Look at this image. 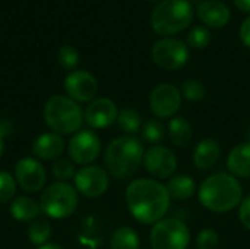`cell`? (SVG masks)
Here are the masks:
<instances>
[{
    "label": "cell",
    "instance_id": "obj_13",
    "mask_svg": "<svg viewBox=\"0 0 250 249\" xmlns=\"http://www.w3.org/2000/svg\"><path fill=\"white\" fill-rule=\"evenodd\" d=\"M69 98L76 103H91L98 92V82L95 76L86 70H72L63 82Z\"/></svg>",
    "mask_w": 250,
    "mask_h": 249
},
{
    "label": "cell",
    "instance_id": "obj_4",
    "mask_svg": "<svg viewBox=\"0 0 250 249\" xmlns=\"http://www.w3.org/2000/svg\"><path fill=\"white\" fill-rule=\"evenodd\" d=\"M45 125L59 135H70L81 131L85 119L83 110L79 103L73 101L67 95H53L50 97L42 110Z\"/></svg>",
    "mask_w": 250,
    "mask_h": 249
},
{
    "label": "cell",
    "instance_id": "obj_23",
    "mask_svg": "<svg viewBox=\"0 0 250 249\" xmlns=\"http://www.w3.org/2000/svg\"><path fill=\"white\" fill-rule=\"evenodd\" d=\"M141 239L136 230L132 227H119L111 239H110V249H139Z\"/></svg>",
    "mask_w": 250,
    "mask_h": 249
},
{
    "label": "cell",
    "instance_id": "obj_16",
    "mask_svg": "<svg viewBox=\"0 0 250 249\" xmlns=\"http://www.w3.org/2000/svg\"><path fill=\"white\" fill-rule=\"evenodd\" d=\"M64 151V141L62 135L45 132L38 135L32 142V153L41 160H57Z\"/></svg>",
    "mask_w": 250,
    "mask_h": 249
},
{
    "label": "cell",
    "instance_id": "obj_31",
    "mask_svg": "<svg viewBox=\"0 0 250 249\" xmlns=\"http://www.w3.org/2000/svg\"><path fill=\"white\" fill-rule=\"evenodd\" d=\"M57 60L62 65V68L73 70L79 65V53L72 45H62L57 53Z\"/></svg>",
    "mask_w": 250,
    "mask_h": 249
},
{
    "label": "cell",
    "instance_id": "obj_33",
    "mask_svg": "<svg viewBox=\"0 0 250 249\" xmlns=\"http://www.w3.org/2000/svg\"><path fill=\"white\" fill-rule=\"evenodd\" d=\"M239 220L245 229L250 230V195L242 200L239 205Z\"/></svg>",
    "mask_w": 250,
    "mask_h": 249
},
{
    "label": "cell",
    "instance_id": "obj_5",
    "mask_svg": "<svg viewBox=\"0 0 250 249\" xmlns=\"http://www.w3.org/2000/svg\"><path fill=\"white\" fill-rule=\"evenodd\" d=\"M193 19L189 0H161L151 15L152 29L160 35H174L186 29Z\"/></svg>",
    "mask_w": 250,
    "mask_h": 249
},
{
    "label": "cell",
    "instance_id": "obj_17",
    "mask_svg": "<svg viewBox=\"0 0 250 249\" xmlns=\"http://www.w3.org/2000/svg\"><path fill=\"white\" fill-rule=\"evenodd\" d=\"M199 19L211 28H221L230 21V9L220 0H205L198 6Z\"/></svg>",
    "mask_w": 250,
    "mask_h": 249
},
{
    "label": "cell",
    "instance_id": "obj_18",
    "mask_svg": "<svg viewBox=\"0 0 250 249\" xmlns=\"http://www.w3.org/2000/svg\"><path fill=\"white\" fill-rule=\"evenodd\" d=\"M220 144L212 138H205L199 141L193 150V164L199 170H208L220 160Z\"/></svg>",
    "mask_w": 250,
    "mask_h": 249
},
{
    "label": "cell",
    "instance_id": "obj_28",
    "mask_svg": "<svg viewBox=\"0 0 250 249\" xmlns=\"http://www.w3.org/2000/svg\"><path fill=\"white\" fill-rule=\"evenodd\" d=\"M182 95L188 101L198 103V101L205 98L207 90H205V85L201 81H198V79H188L182 85Z\"/></svg>",
    "mask_w": 250,
    "mask_h": 249
},
{
    "label": "cell",
    "instance_id": "obj_7",
    "mask_svg": "<svg viewBox=\"0 0 250 249\" xmlns=\"http://www.w3.org/2000/svg\"><path fill=\"white\" fill-rule=\"evenodd\" d=\"M149 242L152 249H186L190 244V232L182 220L168 217L154 225Z\"/></svg>",
    "mask_w": 250,
    "mask_h": 249
},
{
    "label": "cell",
    "instance_id": "obj_9",
    "mask_svg": "<svg viewBox=\"0 0 250 249\" xmlns=\"http://www.w3.org/2000/svg\"><path fill=\"white\" fill-rule=\"evenodd\" d=\"M67 153L75 164L89 166L101 153V141L94 131L81 129L70 138Z\"/></svg>",
    "mask_w": 250,
    "mask_h": 249
},
{
    "label": "cell",
    "instance_id": "obj_10",
    "mask_svg": "<svg viewBox=\"0 0 250 249\" xmlns=\"http://www.w3.org/2000/svg\"><path fill=\"white\" fill-rule=\"evenodd\" d=\"M73 181L78 194L86 198H98L104 195L110 185L108 173L103 167L94 164L81 167L76 172Z\"/></svg>",
    "mask_w": 250,
    "mask_h": 249
},
{
    "label": "cell",
    "instance_id": "obj_30",
    "mask_svg": "<svg viewBox=\"0 0 250 249\" xmlns=\"http://www.w3.org/2000/svg\"><path fill=\"white\" fill-rule=\"evenodd\" d=\"M16 179L7 173V172H0V204L12 203L16 194Z\"/></svg>",
    "mask_w": 250,
    "mask_h": 249
},
{
    "label": "cell",
    "instance_id": "obj_26",
    "mask_svg": "<svg viewBox=\"0 0 250 249\" xmlns=\"http://www.w3.org/2000/svg\"><path fill=\"white\" fill-rule=\"evenodd\" d=\"M50 236H51V226L45 220H34L28 227V239L37 248L44 244H48Z\"/></svg>",
    "mask_w": 250,
    "mask_h": 249
},
{
    "label": "cell",
    "instance_id": "obj_20",
    "mask_svg": "<svg viewBox=\"0 0 250 249\" xmlns=\"http://www.w3.org/2000/svg\"><path fill=\"white\" fill-rule=\"evenodd\" d=\"M9 211H10V216L16 222L28 223V222H34L38 217V214L41 213V208H40V203H37L31 197L21 195L12 200Z\"/></svg>",
    "mask_w": 250,
    "mask_h": 249
},
{
    "label": "cell",
    "instance_id": "obj_8",
    "mask_svg": "<svg viewBox=\"0 0 250 249\" xmlns=\"http://www.w3.org/2000/svg\"><path fill=\"white\" fill-rule=\"evenodd\" d=\"M154 63L164 70H179L189 60V47L177 38H161L151 50Z\"/></svg>",
    "mask_w": 250,
    "mask_h": 249
},
{
    "label": "cell",
    "instance_id": "obj_32",
    "mask_svg": "<svg viewBox=\"0 0 250 249\" xmlns=\"http://www.w3.org/2000/svg\"><path fill=\"white\" fill-rule=\"evenodd\" d=\"M218 235L212 229H204L196 236V247L198 249H215L218 247Z\"/></svg>",
    "mask_w": 250,
    "mask_h": 249
},
{
    "label": "cell",
    "instance_id": "obj_36",
    "mask_svg": "<svg viewBox=\"0 0 250 249\" xmlns=\"http://www.w3.org/2000/svg\"><path fill=\"white\" fill-rule=\"evenodd\" d=\"M37 249H63L60 245H57V244H44V245H41V247H38Z\"/></svg>",
    "mask_w": 250,
    "mask_h": 249
},
{
    "label": "cell",
    "instance_id": "obj_6",
    "mask_svg": "<svg viewBox=\"0 0 250 249\" xmlns=\"http://www.w3.org/2000/svg\"><path fill=\"white\" fill-rule=\"evenodd\" d=\"M78 204V191L67 182H56L47 186L40 198L41 213L56 220L70 217L76 211Z\"/></svg>",
    "mask_w": 250,
    "mask_h": 249
},
{
    "label": "cell",
    "instance_id": "obj_25",
    "mask_svg": "<svg viewBox=\"0 0 250 249\" xmlns=\"http://www.w3.org/2000/svg\"><path fill=\"white\" fill-rule=\"evenodd\" d=\"M142 139L151 145H160L166 138V126L160 119H149L142 125Z\"/></svg>",
    "mask_w": 250,
    "mask_h": 249
},
{
    "label": "cell",
    "instance_id": "obj_34",
    "mask_svg": "<svg viewBox=\"0 0 250 249\" xmlns=\"http://www.w3.org/2000/svg\"><path fill=\"white\" fill-rule=\"evenodd\" d=\"M240 38H242V41H243V44L250 48V16H248L245 21H243V23H242V26H240Z\"/></svg>",
    "mask_w": 250,
    "mask_h": 249
},
{
    "label": "cell",
    "instance_id": "obj_21",
    "mask_svg": "<svg viewBox=\"0 0 250 249\" xmlns=\"http://www.w3.org/2000/svg\"><path fill=\"white\" fill-rule=\"evenodd\" d=\"M166 188L170 198L176 201H186L190 197H193V194L196 192V183L189 175L171 176Z\"/></svg>",
    "mask_w": 250,
    "mask_h": 249
},
{
    "label": "cell",
    "instance_id": "obj_1",
    "mask_svg": "<svg viewBox=\"0 0 250 249\" xmlns=\"http://www.w3.org/2000/svg\"><path fill=\"white\" fill-rule=\"evenodd\" d=\"M125 200L135 220L144 225H155L167 214L171 198L166 185L154 179L142 178L127 185Z\"/></svg>",
    "mask_w": 250,
    "mask_h": 249
},
{
    "label": "cell",
    "instance_id": "obj_15",
    "mask_svg": "<svg viewBox=\"0 0 250 249\" xmlns=\"http://www.w3.org/2000/svg\"><path fill=\"white\" fill-rule=\"evenodd\" d=\"M117 116L119 109L116 103L105 97L92 100L83 112V119L92 129H105L111 126L117 120Z\"/></svg>",
    "mask_w": 250,
    "mask_h": 249
},
{
    "label": "cell",
    "instance_id": "obj_11",
    "mask_svg": "<svg viewBox=\"0 0 250 249\" xmlns=\"http://www.w3.org/2000/svg\"><path fill=\"white\" fill-rule=\"evenodd\" d=\"M182 106V92L173 84L157 85L149 95V107L157 119H170Z\"/></svg>",
    "mask_w": 250,
    "mask_h": 249
},
{
    "label": "cell",
    "instance_id": "obj_27",
    "mask_svg": "<svg viewBox=\"0 0 250 249\" xmlns=\"http://www.w3.org/2000/svg\"><path fill=\"white\" fill-rule=\"evenodd\" d=\"M211 31L204 25L193 26L188 34V44L192 48H205L211 43Z\"/></svg>",
    "mask_w": 250,
    "mask_h": 249
},
{
    "label": "cell",
    "instance_id": "obj_35",
    "mask_svg": "<svg viewBox=\"0 0 250 249\" xmlns=\"http://www.w3.org/2000/svg\"><path fill=\"white\" fill-rule=\"evenodd\" d=\"M233 1H234V4H236L240 10L249 12L250 13V0H233Z\"/></svg>",
    "mask_w": 250,
    "mask_h": 249
},
{
    "label": "cell",
    "instance_id": "obj_38",
    "mask_svg": "<svg viewBox=\"0 0 250 249\" xmlns=\"http://www.w3.org/2000/svg\"><path fill=\"white\" fill-rule=\"evenodd\" d=\"M148 1H151V3H155V1H161V0H148Z\"/></svg>",
    "mask_w": 250,
    "mask_h": 249
},
{
    "label": "cell",
    "instance_id": "obj_29",
    "mask_svg": "<svg viewBox=\"0 0 250 249\" xmlns=\"http://www.w3.org/2000/svg\"><path fill=\"white\" fill-rule=\"evenodd\" d=\"M51 173L57 179V182H67L76 175L75 163L67 158H57L51 166Z\"/></svg>",
    "mask_w": 250,
    "mask_h": 249
},
{
    "label": "cell",
    "instance_id": "obj_3",
    "mask_svg": "<svg viewBox=\"0 0 250 249\" xmlns=\"http://www.w3.org/2000/svg\"><path fill=\"white\" fill-rule=\"evenodd\" d=\"M144 144L133 135H125L113 139L104 153V161L108 173L120 181L133 176L144 163Z\"/></svg>",
    "mask_w": 250,
    "mask_h": 249
},
{
    "label": "cell",
    "instance_id": "obj_12",
    "mask_svg": "<svg viewBox=\"0 0 250 249\" xmlns=\"http://www.w3.org/2000/svg\"><path fill=\"white\" fill-rule=\"evenodd\" d=\"M16 183L26 192L34 194L44 189L47 173L44 166L34 157H23L15 164Z\"/></svg>",
    "mask_w": 250,
    "mask_h": 249
},
{
    "label": "cell",
    "instance_id": "obj_22",
    "mask_svg": "<svg viewBox=\"0 0 250 249\" xmlns=\"http://www.w3.org/2000/svg\"><path fill=\"white\" fill-rule=\"evenodd\" d=\"M192 136H193L192 125L186 117L174 116L168 122V138L176 147L179 148L188 147L189 142L192 141Z\"/></svg>",
    "mask_w": 250,
    "mask_h": 249
},
{
    "label": "cell",
    "instance_id": "obj_37",
    "mask_svg": "<svg viewBox=\"0 0 250 249\" xmlns=\"http://www.w3.org/2000/svg\"><path fill=\"white\" fill-rule=\"evenodd\" d=\"M3 151H4V132L0 129V157L3 156Z\"/></svg>",
    "mask_w": 250,
    "mask_h": 249
},
{
    "label": "cell",
    "instance_id": "obj_14",
    "mask_svg": "<svg viewBox=\"0 0 250 249\" xmlns=\"http://www.w3.org/2000/svg\"><path fill=\"white\" fill-rule=\"evenodd\" d=\"M144 166L151 176L157 179H168L177 169V158L170 148L164 145H154L145 151Z\"/></svg>",
    "mask_w": 250,
    "mask_h": 249
},
{
    "label": "cell",
    "instance_id": "obj_24",
    "mask_svg": "<svg viewBox=\"0 0 250 249\" xmlns=\"http://www.w3.org/2000/svg\"><path fill=\"white\" fill-rule=\"evenodd\" d=\"M117 125L119 128L126 132L127 135H133L142 129V117L138 110L132 107H125L119 112L117 116Z\"/></svg>",
    "mask_w": 250,
    "mask_h": 249
},
{
    "label": "cell",
    "instance_id": "obj_2",
    "mask_svg": "<svg viewBox=\"0 0 250 249\" xmlns=\"http://www.w3.org/2000/svg\"><path fill=\"white\" fill-rule=\"evenodd\" d=\"M199 203L212 213H229L240 205L243 189L237 178L230 173H215L207 178L198 191Z\"/></svg>",
    "mask_w": 250,
    "mask_h": 249
},
{
    "label": "cell",
    "instance_id": "obj_19",
    "mask_svg": "<svg viewBox=\"0 0 250 249\" xmlns=\"http://www.w3.org/2000/svg\"><path fill=\"white\" fill-rule=\"evenodd\" d=\"M227 167L230 175L234 178L249 179L250 178V142H243L236 145L229 157H227Z\"/></svg>",
    "mask_w": 250,
    "mask_h": 249
}]
</instances>
